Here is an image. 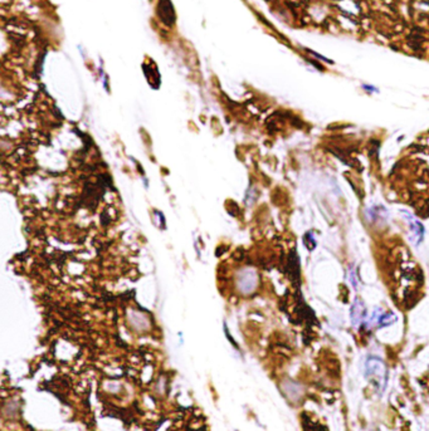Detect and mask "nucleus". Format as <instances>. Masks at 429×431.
Wrapping results in <instances>:
<instances>
[{
	"label": "nucleus",
	"mask_w": 429,
	"mask_h": 431,
	"mask_svg": "<svg viewBox=\"0 0 429 431\" xmlns=\"http://www.w3.org/2000/svg\"><path fill=\"white\" fill-rule=\"evenodd\" d=\"M406 220H408L409 225V239H410V242L413 243V244H419V243L421 242V239H423L424 235L423 225H421L418 220L411 217L406 218Z\"/></svg>",
	"instance_id": "obj_3"
},
{
	"label": "nucleus",
	"mask_w": 429,
	"mask_h": 431,
	"mask_svg": "<svg viewBox=\"0 0 429 431\" xmlns=\"http://www.w3.org/2000/svg\"><path fill=\"white\" fill-rule=\"evenodd\" d=\"M366 308L360 298H356L351 305V322L354 327H359L365 320Z\"/></svg>",
	"instance_id": "obj_2"
},
{
	"label": "nucleus",
	"mask_w": 429,
	"mask_h": 431,
	"mask_svg": "<svg viewBox=\"0 0 429 431\" xmlns=\"http://www.w3.org/2000/svg\"><path fill=\"white\" fill-rule=\"evenodd\" d=\"M365 377L378 392H383L385 390L386 382H388V367L386 363L381 358L370 356L365 363Z\"/></svg>",
	"instance_id": "obj_1"
},
{
	"label": "nucleus",
	"mask_w": 429,
	"mask_h": 431,
	"mask_svg": "<svg viewBox=\"0 0 429 431\" xmlns=\"http://www.w3.org/2000/svg\"><path fill=\"white\" fill-rule=\"evenodd\" d=\"M396 320V315L393 313H383L379 319L378 327H384V326H389Z\"/></svg>",
	"instance_id": "obj_4"
}]
</instances>
